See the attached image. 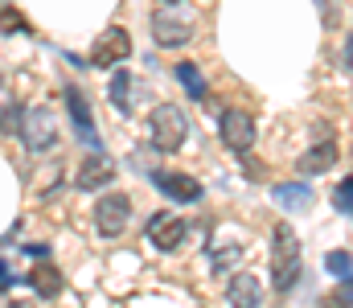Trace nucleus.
Listing matches in <instances>:
<instances>
[{"label": "nucleus", "mask_w": 353, "mask_h": 308, "mask_svg": "<svg viewBox=\"0 0 353 308\" xmlns=\"http://www.w3.org/2000/svg\"><path fill=\"white\" fill-rule=\"evenodd\" d=\"M0 29H4V33H21V29H25V17H17V12H0Z\"/></svg>", "instance_id": "20"}, {"label": "nucleus", "mask_w": 353, "mask_h": 308, "mask_svg": "<svg viewBox=\"0 0 353 308\" xmlns=\"http://www.w3.org/2000/svg\"><path fill=\"white\" fill-rule=\"evenodd\" d=\"M107 95H111V103H115L123 115H136V107H140V79H136V74H128V70H115V74H111Z\"/></svg>", "instance_id": "9"}, {"label": "nucleus", "mask_w": 353, "mask_h": 308, "mask_svg": "<svg viewBox=\"0 0 353 308\" xmlns=\"http://www.w3.org/2000/svg\"><path fill=\"white\" fill-rule=\"evenodd\" d=\"M0 127L8 132V127H17V107L8 103V107H0Z\"/></svg>", "instance_id": "22"}, {"label": "nucleus", "mask_w": 353, "mask_h": 308, "mask_svg": "<svg viewBox=\"0 0 353 308\" xmlns=\"http://www.w3.org/2000/svg\"><path fill=\"white\" fill-rule=\"evenodd\" d=\"M226 300H230V308H259V300H263V288H259V280H255V276L239 271V276H230Z\"/></svg>", "instance_id": "12"}, {"label": "nucleus", "mask_w": 353, "mask_h": 308, "mask_svg": "<svg viewBox=\"0 0 353 308\" xmlns=\"http://www.w3.org/2000/svg\"><path fill=\"white\" fill-rule=\"evenodd\" d=\"M176 79H181V87H185L193 99H205V83H201V74H197L193 62H181V66H176Z\"/></svg>", "instance_id": "17"}, {"label": "nucleus", "mask_w": 353, "mask_h": 308, "mask_svg": "<svg viewBox=\"0 0 353 308\" xmlns=\"http://www.w3.org/2000/svg\"><path fill=\"white\" fill-rule=\"evenodd\" d=\"M165 4H176V0H165Z\"/></svg>", "instance_id": "26"}, {"label": "nucleus", "mask_w": 353, "mask_h": 308, "mask_svg": "<svg viewBox=\"0 0 353 308\" xmlns=\"http://www.w3.org/2000/svg\"><path fill=\"white\" fill-rule=\"evenodd\" d=\"M325 267H329L341 284L353 280V255H350V251H329V255H325Z\"/></svg>", "instance_id": "18"}, {"label": "nucleus", "mask_w": 353, "mask_h": 308, "mask_svg": "<svg viewBox=\"0 0 353 308\" xmlns=\"http://www.w3.org/2000/svg\"><path fill=\"white\" fill-rule=\"evenodd\" d=\"M25 251H29V255H33V259H41V255H46V259H50V247H46V243H29V247H25Z\"/></svg>", "instance_id": "23"}, {"label": "nucleus", "mask_w": 353, "mask_h": 308, "mask_svg": "<svg viewBox=\"0 0 353 308\" xmlns=\"http://www.w3.org/2000/svg\"><path fill=\"white\" fill-rule=\"evenodd\" d=\"M329 308H337V305H329Z\"/></svg>", "instance_id": "27"}, {"label": "nucleus", "mask_w": 353, "mask_h": 308, "mask_svg": "<svg viewBox=\"0 0 353 308\" xmlns=\"http://www.w3.org/2000/svg\"><path fill=\"white\" fill-rule=\"evenodd\" d=\"M148 238H152L161 251H176L181 238H185V222H181L176 214H157V218L148 222Z\"/></svg>", "instance_id": "11"}, {"label": "nucleus", "mask_w": 353, "mask_h": 308, "mask_svg": "<svg viewBox=\"0 0 353 308\" xmlns=\"http://www.w3.org/2000/svg\"><path fill=\"white\" fill-rule=\"evenodd\" d=\"M66 107H70V119H74V127H79L83 144H87V148H94V144H99V136H94V123H90V107H87V99H83V91L66 87Z\"/></svg>", "instance_id": "13"}, {"label": "nucleus", "mask_w": 353, "mask_h": 308, "mask_svg": "<svg viewBox=\"0 0 353 308\" xmlns=\"http://www.w3.org/2000/svg\"><path fill=\"white\" fill-rule=\"evenodd\" d=\"M128 218H132V202L123 194H111V198H103V202L94 205V226H99L103 238L123 234L128 230Z\"/></svg>", "instance_id": "4"}, {"label": "nucleus", "mask_w": 353, "mask_h": 308, "mask_svg": "<svg viewBox=\"0 0 353 308\" xmlns=\"http://www.w3.org/2000/svg\"><path fill=\"white\" fill-rule=\"evenodd\" d=\"M21 136H25V144H29L33 152L54 148L58 132H54V115H50V107H29L25 119H21Z\"/></svg>", "instance_id": "3"}, {"label": "nucleus", "mask_w": 353, "mask_h": 308, "mask_svg": "<svg viewBox=\"0 0 353 308\" xmlns=\"http://www.w3.org/2000/svg\"><path fill=\"white\" fill-rule=\"evenodd\" d=\"M132 54V37H128V29H107L99 41H94V50H90V62L94 66H103V70H111V66H119L123 58Z\"/></svg>", "instance_id": "6"}, {"label": "nucleus", "mask_w": 353, "mask_h": 308, "mask_svg": "<svg viewBox=\"0 0 353 308\" xmlns=\"http://www.w3.org/2000/svg\"><path fill=\"white\" fill-rule=\"evenodd\" d=\"M152 37H157V45L176 50V45H185V41L193 37V21L176 17L173 8H157V12H152Z\"/></svg>", "instance_id": "5"}, {"label": "nucleus", "mask_w": 353, "mask_h": 308, "mask_svg": "<svg viewBox=\"0 0 353 308\" xmlns=\"http://www.w3.org/2000/svg\"><path fill=\"white\" fill-rule=\"evenodd\" d=\"M222 144L234 148V152H247L255 144V119L247 111H239V107L222 111Z\"/></svg>", "instance_id": "7"}, {"label": "nucleus", "mask_w": 353, "mask_h": 308, "mask_svg": "<svg viewBox=\"0 0 353 308\" xmlns=\"http://www.w3.org/2000/svg\"><path fill=\"white\" fill-rule=\"evenodd\" d=\"M234 259H239V247H230V251H218V255H214V267H230Z\"/></svg>", "instance_id": "21"}, {"label": "nucleus", "mask_w": 353, "mask_h": 308, "mask_svg": "<svg viewBox=\"0 0 353 308\" xmlns=\"http://www.w3.org/2000/svg\"><path fill=\"white\" fill-rule=\"evenodd\" d=\"M271 280L279 292H288L300 280V238L288 222H279L271 230Z\"/></svg>", "instance_id": "1"}, {"label": "nucleus", "mask_w": 353, "mask_h": 308, "mask_svg": "<svg viewBox=\"0 0 353 308\" xmlns=\"http://www.w3.org/2000/svg\"><path fill=\"white\" fill-rule=\"evenodd\" d=\"M333 165H337V144H312V148L296 161V169L308 173V177H312V173H325V169H333Z\"/></svg>", "instance_id": "14"}, {"label": "nucleus", "mask_w": 353, "mask_h": 308, "mask_svg": "<svg viewBox=\"0 0 353 308\" xmlns=\"http://www.w3.org/2000/svg\"><path fill=\"white\" fill-rule=\"evenodd\" d=\"M25 280H29V288H33L37 296H58V292H62V271L50 267V263H37Z\"/></svg>", "instance_id": "15"}, {"label": "nucleus", "mask_w": 353, "mask_h": 308, "mask_svg": "<svg viewBox=\"0 0 353 308\" xmlns=\"http://www.w3.org/2000/svg\"><path fill=\"white\" fill-rule=\"evenodd\" d=\"M8 308H33V305H21V300H12V305H8Z\"/></svg>", "instance_id": "25"}, {"label": "nucleus", "mask_w": 353, "mask_h": 308, "mask_svg": "<svg viewBox=\"0 0 353 308\" xmlns=\"http://www.w3.org/2000/svg\"><path fill=\"white\" fill-rule=\"evenodd\" d=\"M275 202L283 205V209H308L312 205V189L288 181V185H275Z\"/></svg>", "instance_id": "16"}, {"label": "nucleus", "mask_w": 353, "mask_h": 308, "mask_svg": "<svg viewBox=\"0 0 353 308\" xmlns=\"http://www.w3.org/2000/svg\"><path fill=\"white\" fill-rule=\"evenodd\" d=\"M4 280H8V267H4V259H0V284H4Z\"/></svg>", "instance_id": "24"}, {"label": "nucleus", "mask_w": 353, "mask_h": 308, "mask_svg": "<svg viewBox=\"0 0 353 308\" xmlns=\"http://www.w3.org/2000/svg\"><path fill=\"white\" fill-rule=\"evenodd\" d=\"M152 185H157L165 198H173V202H197V198H201V181L189 177V173H173V169L152 173Z\"/></svg>", "instance_id": "8"}, {"label": "nucleus", "mask_w": 353, "mask_h": 308, "mask_svg": "<svg viewBox=\"0 0 353 308\" xmlns=\"http://www.w3.org/2000/svg\"><path fill=\"white\" fill-rule=\"evenodd\" d=\"M333 205H337L341 214H350V218H353V177H345V181L333 189Z\"/></svg>", "instance_id": "19"}, {"label": "nucleus", "mask_w": 353, "mask_h": 308, "mask_svg": "<svg viewBox=\"0 0 353 308\" xmlns=\"http://www.w3.org/2000/svg\"><path fill=\"white\" fill-rule=\"evenodd\" d=\"M111 177H115V165H111V156H103V152H90L87 161L79 165V177H74V185H79V189H103Z\"/></svg>", "instance_id": "10"}, {"label": "nucleus", "mask_w": 353, "mask_h": 308, "mask_svg": "<svg viewBox=\"0 0 353 308\" xmlns=\"http://www.w3.org/2000/svg\"><path fill=\"white\" fill-rule=\"evenodd\" d=\"M152 144L161 148V152H176L181 144H185V136H189V115L173 107V103H165V107H157L152 111Z\"/></svg>", "instance_id": "2"}]
</instances>
